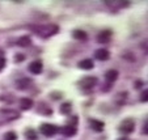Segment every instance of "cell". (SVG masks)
<instances>
[{
  "label": "cell",
  "mask_w": 148,
  "mask_h": 140,
  "mask_svg": "<svg viewBox=\"0 0 148 140\" xmlns=\"http://www.w3.org/2000/svg\"><path fill=\"white\" fill-rule=\"evenodd\" d=\"M135 130V122L132 119H125L119 126V131L123 134H131Z\"/></svg>",
  "instance_id": "5"
},
{
  "label": "cell",
  "mask_w": 148,
  "mask_h": 140,
  "mask_svg": "<svg viewBox=\"0 0 148 140\" xmlns=\"http://www.w3.org/2000/svg\"><path fill=\"white\" fill-rule=\"evenodd\" d=\"M143 132H144V134H147V122H145V123H144V131H143Z\"/></svg>",
  "instance_id": "23"
},
{
  "label": "cell",
  "mask_w": 148,
  "mask_h": 140,
  "mask_svg": "<svg viewBox=\"0 0 148 140\" xmlns=\"http://www.w3.org/2000/svg\"><path fill=\"white\" fill-rule=\"evenodd\" d=\"M89 126H90V128L93 130V131H96V132H101L103 130V122H101V121H97V119H90L89 121Z\"/></svg>",
  "instance_id": "10"
},
{
  "label": "cell",
  "mask_w": 148,
  "mask_h": 140,
  "mask_svg": "<svg viewBox=\"0 0 148 140\" xmlns=\"http://www.w3.org/2000/svg\"><path fill=\"white\" fill-rule=\"evenodd\" d=\"M71 107H72V105H71L70 102H64V104L60 106V113H62V114H64V115L70 114V113H71Z\"/></svg>",
  "instance_id": "17"
},
{
  "label": "cell",
  "mask_w": 148,
  "mask_h": 140,
  "mask_svg": "<svg viewBox=\"0 0 148 140\" xmlns=\"http://www.w3.org/2000/svg\"><path fill=\"white\" fill-rule=\"evenodd\" d=\"M24 59H25V55H23V54H17L16 55V62H23Z\"/></svg>",
  "instance_id": "22"
},
{
  "label": "cell",
  "mask_w": 148,
  "mask_h": 140,
  "mask_svg": "<svg viewBox=\"0 0 148 140\" xmlns=\"http://www.w3.org/2000/svg\"><path fill=\"white\" fill-rule=\"evenodd\" d=\"M16 139H17V135L13 131H8L4 135V140H16Z\"/></svg>",
  "instance_id": "19"
},
{
  "label": "cell",
  "mask_w": 148,
  "mask_h": 140,
  "mask_svg": "<svg viewBox=\"0 0 148 140\" xmlns=\"http://www.w3.org/2000/svg\"><path fill=\"white\" fill-rule=\"evenodd\" d=\"M96 84H97V79L95 76H85L79 81V85L83 89H92Z\"/></svg>",
  "instance_id": "4"
},
{
  "label": "cell",
  "mask_w": 148,
  "mask_h": 140,
  "mask_svg": "<svg viewBox=\"0 0 148 140\" xmlns=\"http://www.w3.org/2000/svg\"><path fill=\"white\" fill-rule=\"evenodd\" d=\"M59 131L64 135V136L71 137V136H75L76 135V127L75 126H64V127H60Z\"/></svg>",
  "instance_id": "9"
},
{
  "label": "cell",
  "mask_w": 148,
  "mask_h": 140,
  "mask_svg": "<svg viewBox=\"0 0 148 140\" xmlns=\"http://www.w3.org/2000/svg\"><path fill=\"white\" fill-rule=\"evenodd\" d=\"M110 39H112V31L110 30H102L101 33H98V36H97V42L102 43V45L109 43Z\"/></svg>",
  "instance_id": "6"
},
{
  "label": "cell",
  "mask_w": 148,
  "mask_h": 140,
  "mask_svg": "<svg viewBox=\"0 0 148 140\" xmlns=\"http://www.w3.org/2000/svg\"><path fill=\"white\" fill-rule=\"evenodd\" d=\"M5 63H7V62H5V59H4L3 56H0V71H1L4 67H5Z\"/></svg>",
  "instance_id": "21"
},
{
  "label": "cell",
  "mask_w": 148,
  "mask_h": 140,
  "mask_svg": "<svg viewBox=\"0 0 148 140\" xmlns=\"http://www.w3.org/2000/svg\"><path fill=\"white\" fill-rule=\"evenodd\" d=\"M34 31H36V33H38L39 36L43 37V38H47V37H51V36H54V34L58 33L59 28L56 25H54V24H51V25L39 26V28L34 29Z\"/></svg>",
  "instance_id": "2"
},
{
  "label": "cell",
  "mask_w": 148,
  "mask_h": 140,
  "mask_svg": "<svg viewBox=\"0 0 148 140\" xmlns=\"http://www.w3.org/2000/svg\"><path fill=\"white\" fill-rule=\"evenodd\" d=\"M29 84H30V79H28V77H23V79H20V80H17L16 81L17 88L21 89V90H25L26 88H28Z\"/></svg>",
  "instance_id": "13"
},
{
  "label": "cell",
  "mask_w": 148,
  "mask_h": 140,
  "mask_svg": "<svg viewBox=\"0 0 148 140\" xmlns=\"http://www.w3.org/2000/svg\"><path fill=\"white\" fill-rule=\"evenodd\" d=\"M118 140H127V139H118Z\"/></svg>",
  "instance_id": "24"
},
{
  "label": "cell",
  "mask_w": 148,
  "mask_h": 140,
  "mask_svg": "<svg viewBox=\"0 0 148 140\" xmlns=\"http://www.w3.org/2000/svg\"><path fill=\"white\" fill-rule=\"evenodd\" d=\"M20 118V114L16 110H11V109H1L0 110V126L7 122H12L14 119Z\"/></svg>",
  "instance_id": "1"
},
{
  "label": "cell",
  "mask_w": 148,
  "mask_h": 140,
  "mask_svg": "<svg viewBox=\"0 0 148 140\" xmlns=\"http://www.w3.org/2000/svg\"><path fill=\"white\" fill-rule=\"evenodd\" d=\"M33 107V100H30V98H21L20 100V109L21 110H29Z\"/></svg>",
  "instance_id": "11"
},
{
  "label": "cell",
  "mask_w": 148,
  "mask_h": 140,
  "mask_svg": "<svg viewBox=\"0 0 148 140\" xmlns=\"http://www.w3.org/2000/svg\"><path fill=\"white\" fill-rule=\"evenodd\" d=\"M17 45L21 46V47H28V46L30 45V38H29L28 36H23L17 41Z\"/></svg>",
  "instance_id": "16"
},
{
  "label": "cell",
  "mask_w": 148,
  "mask_h": 140,
  "mask_svg": "<svg viewBox=\"0 0 148 140\" xmlns=\"http://www.w3.org/2000/svg\"><path fill=\"white\" fill-rule=\"evenodd\" d=\"M72 37L75 39H80V41H85V39L88 38V34L85 33L84 30H80V29H76V30H73L72 33Z\"/></svg>",
  "instance_id": "14"
},
{
  "label": "cell",
  "mask_w": 148,
  "mask_h": 140,
  "mask_svg": "<svg viewBox=\"0 0 148 140\" xmlns=\"http://www.w3.org/2000/svg\"><path fill=\"white\" fill-rule=\"evenodd\" d=\"M42 70H43V66H42V62H39V60H34L29 64V71L33 75H39L42 72Z\"/></svg>",
  "instance_id": "7"
},
{
  "label": "cell",
  "mask_w": 148,
  "mask_h": 140,
  "mask_svg": "<svg viewBox=\"0 0 148 140\" xmlns=\"http://www.w3.org/2000/svg\"><path fill=\"white\" fill-rule=\"evenodd\" d=\"M39 131H41L42 134L45 135V136L51 137V136H54V135H55L56 132L59 131V128H58L56 126H54V124H50V123H43L41 127H39Z\"/></svg>",
  "instance_id": "3"
},
{
  "label": "cell",
  "mask_w": 148,
  "mask_h": 140,
  "mask_svg": "<svg viewBox=\"0 0 148 140\" xmlns=\"http://www.w3.org/2000/svg\"><path fill=\"white\" fill-rule=\"evenodd\" d=\"M105 79H106L109 83H114L115 80L118 79V71H115V70L108 71V72L105 73Z\"/></svg>",
  "instance_id": "15"
},
{
  "label": "cell",
  "mask_w": 148,
  "mask_h": 140,
  "mask_svg": "<svg viewBox=\"0 0 148 140\" xmlns=\"http://www.w3.org/2000/svg\"><path fill=\"white\" fill-rule=\"evenodd\" d=\"M25 137L28 140H37V132L34 131V130L29 128L25 131Z\"/></svg>",
  "instance_id": "18"
},
{
  "label": "cell",
  "mask_w": 148,
  "mask_h": 140,
  "mask_svg": "<svg viewBox=\"0 0 148 140\" xmlns=\"http://www.w3.org/2000/svg\"><path fill=\"white\" fill-rule=\"evenodd\" d=\"M147 97H148V92L147 90H143V93H142V96H140V101L142 102H147Z\"/></svg>",
  "instance_id": "20"
},
{
  "label": "cell",
  "mask_w": 148,
  "mask_h": 140,
  "mask_svg": "<svg viewBox=\"0 0 148 140\" xmlns=\"http://www.w3.org/2000/svg\"><path fill=\"white\" fill-rule=\"evenodd\" d=\"M77 66L81 70H92V68L95 67V63H93V60H90V59H83L81 62H79Z\"/></svg>",
  "instance_id": "12"
},
{
  "label": "cell",
  "mask_w": 148,
  "mask_h": 140,
  "mask_svg": "<svg viewBox=\"0 0 148 140\" xmlns=\"http://www.w3.org/2000/svg\"><path fill=\"white\" fill-rule=\"evenodd\" d=\"M95 58H97L98 60H108L110 58V53L106 48H98L95 53Z\"/></svg>",
  "instance_id": "8"
}]
</instances>
